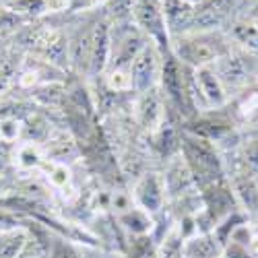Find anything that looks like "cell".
Instances as JSON below:
<instances>
[{
  "label": "cell",
  "mask_w": 258,
  "mask_h": 258,
  "mask_svg": "<svg viewBox=\"0 0 258 258\" xmlns=\"http://www.w3.org/2000/svg\"><path fill=\"white\" fill-rule=\"evenodd\" d=\"M211 67L223 83L229 99L258 81V56L235 46Z\"/></svg>",
  "instance_id": "3957f363"
},
{
  "label": "cell",
  "mask_w": 258,
  "mask_h": 258,
  "mask_svg": "<svg viewBox=\"0 0 258 258\" xmlns=\"http://www.w3.org/2000/svg\"><path fill=\"white\" fill-rule=\"evenodd\" d=\"M165 27L169 39L186 35L195 27V5H188L184 0H161Z\"/></svg>",
  "instance_id": "8fae6325"
},
{
  "label": "cell",
  "mask_w": 258,
  "mask_h": 258,
  "mask_svg": "<svg viewBox=\"0 0 258 258\" xmlns=\"http://www.w3.org/2000/svg\"><path fill=\"white\" fill-rule=\"evenodd\" d=\"M161 62H163L161 50L153 44V41H147V44L143 46V50L137 54V58L131 64L133 93L135 95L157 87L159 77H161Z\"/></svg>",
  "instance_id": "52a82bcc"
},
{
  "label": "cell",
  "mask_w": 258,
  "mask_h": 258,
  "mask_svg": "<svg viewBox=\"0 0 258 258\" xmlns=\"http://www.w3.org/2000/svg\"><path fill=\"white\" fill-rule=\"evenodd\" d=\"M5 3H7V0H5Z\"/></svg>",
  "instance_id": "ffe728a7"
},
{
  "label": "cell",
  "mask_w": 258,
  "mask_h": 258,
  "mask_svg": "<svg viewBox=\"0 0 258 258\" xmlns=\"http://www.w3.org/2000/svg\"><path fill=\"white\" fill-rule=\"evenodd\" d=\"M246 3L248 0H201L195 7L192 31H225Z\"/></svg>",
  "instance_id": "277c9868"
},
{
  "label": "cell",
  "mask_w": 258,
  "mask_h": 258,
  "mask_svg": "<svg viewBox=\"0 0 258 258\" xmlns=\"http://www.w3.org/2000/svg\"><path fill=\"white\" fill-rule=\"evenodd\" d=\"M225 110L229 112L240 133L258 131V81L238 95H233L225 105Z\"/></svg>",
  "instance_id": "30bf717a"
},
{
  "label": "cell",
  "mask_w": 258,
  "mask_h": 258,
  "mask_svg": "<svg viewBox=\"0 0 258 258\" xmlns=\"http://www.w3.org/2000/svg\"><path fill=\"white\" fill-rule=\"evenodd\" d=\"M233 48L225 31H192L171 39L174 56L190 69L211 67Z\"/></svg>",
  "instance_id": "7a4b0ae2"
},
{
  "label": "cell",
  "mask_w": 258,
  "mask_h": 258,
  "mask_svg": "<svg viewBox=\"0 0 258 258\" xmlns=\"http://www.w3.org/2000/svg\"><path fill=\"white\" fill-rule=\"evenodd\" d=\"M133 21L145 33V37L153 41L161 52L171 50V39L165 27L161 0H133Z\"/></svg>",
  "instance_id": "5b68a950"
},
{
  "label": "cell",
  "mask_w": 258,
  "mask_h": 258,
  "mask_svg": "<svg viewBox=\"0 0 258 258\" xmlns=\"http://www.w3.org/2000/svg\"><path fill=\"white\" fill-rule=\"evenodd\" d=\"M116 221L122 227V231L126 235H133V238H137V235H151V231L155 229V219L143 209H139L137 205L116 215Z\"/></svg>",
  "instance_id": "4fadbf2b"
},
{
  "label": "cell",
  "mask_w": 258,
  "mask_h": 258,
  "mask_svg": "<svg viewBox=\"0 0 258 258\" xmlns=\"http://www.w3.org/2000/svg\"><path fill=\"white\" fill-rule=\"evenodd\" d=\"M135 97H137V101L133 103V118L139 126V131L147 137L153 131H157V128L165 122V118H167L165 99H163L159 85L145 91V93L135 95Z\"/></svg>",
  "instance_id": "ba28073f"
},
{
  "label": "cell",
  "mask_w": 258,
  "mask_h": 258,
  "mask_svg": "<svg viewBox=\"0 0 258 258\" xmlns=\"http://www.w3.org/2000/svg\"><path fill=\"white\" fill-rule=\"evenodd\" d=\"M184 3H188V5H195V7H197V5L201 3V0H184Z\"/></svg>",
  "instance_id": "ac0fdd59"
},
{
  "label": "cell",
  "mask_w": 258,
  "mask_h": 258,
  "mask_svg": "<svg viewBox=\"0 0 258 258\" xmlns=\"http://www.w3.org/2000/svg\"><path fill=\"white\" fill-rule=\"evenodd\" d=\"M242 13L258 23V0H248V3L244 5V9H242Z\"/></svg>",
  "instance_id": "e0dca14e"
},
{
  "label": "cell",
  "mask_w": 258,
  "mask_h": 258,
  "mask_svg": "<svg viewBox=\"0 0 258 258\" xmlns=\"http://www.w3.org/2000/svg\"><path fill=\"white\" fill-rule=\"evenodd\" d=\"M221 258H252V254L248 252L246 246H242L238 242H227L221 252Z\"/></svg>",
  "instance_id": "2e32d148"
},
{
  "label": "cell",
  "mask_w": 258,
  "mask_h": 258,
  "mask_svg": "<svg viewBox=\"0 0 258 258\" xmlns=\"http://www.w3.org/2000/svg\"><path fill=\"white\" fill-rule=\"evenodd\" d=\"M252 223H254V225H258V217H256V219H254V221H252Z\"/></svg>",
  "instance_id": "d6986e66"
},
{
  "label": "cell",
  "mask_w": 258,
  "mask_h": 258,
  "mask_svg": "<svg viewBox=\"0 0 258 258\" xmlns=\"http://www.w3.org/2000/svg\"><path fill=\"white\" fill-rule=\"evenodd\" d=\"M223 244L217 240L213 231L195 233L182 240V258H221Z\"/></svg>",
  "instance_id": "7c38bea8"
},
{
  "label": "cell",
  "mask_w": 258,
  "mask_h": 258,
  "mask_svg": "<svg viewBox=\"0 0 258 258\" xmlns=\"http://www.w3.org/2000/svg\"><path fill=\"white\" fill-rule=\"evenodd\" d=\"M46 155H44V145L39 143H21L15 149V163L21 169H37L46 165Z\"/></svg>",
  "instance_id": "5bb4252c"
},
{
  "label": "cell",
  "mask_w": 258,
  "mask_h": 258,
  "mask_svg": "<svg viewBox=\"0 0 258 258\" xmlns=\"http://www.w3.org/2000/svg\"><path fill=\"white\" fill-rule=\"evenodd\" d=\"M133 201L139 209L149 213L155 219L167 209V195H165V184L163 176L155 169H147L139 176V180L133 186Z\"/></svg>",
  "instance_id": "8992f818"
},
{
  "label": "cell",
  "mask_w": 258,
  "mask_h": 258,
  "mask_svg": "<svg viewBox=\"0 0 258 258\" xmlns=\"http://www.w3.org/2000/svg\"><path fill=\"white\" fill-rule=\"evenodd\" d=\"M195 103L199 112L221 110L229 103V95L213 67L195 69Z\"/></svg>",
  "instance_id": "9c48e42d"
},
{
  "label": "cell",
  "mask_w": 258,
  "mask_h": 258,
  "mask_svg": "<svg viewBox=\"0 0 258 258\" xmlns=\"http://www.w3.org/2000/svg\"><path fill=\"white\" fill-rule=\"evenodd\" d=\"M180 155L190 171L192 180H195V186L199 192L227 178L225 161H223V155L219 153V149L201 137H195L182 131Z\"/></svg>",
  "instance_id": "6da1fadb"
},
{
  "label": "cell",
  "mask_w": 258,
  "mask_h": 258,
  "mask_svg": "<svg viewBox=\"0 0 258 258\" xmlns=\"http://www.w3.org/2000/svg\"><path fill=\"white\" fill-rule=\"evenodd\" d=\"M107 0H69V7L64 13L69 15H79V13H87V11H95L101 9Z\"/></svg>",
  "instance_id": "9a60e30c"
}]
</instances>
